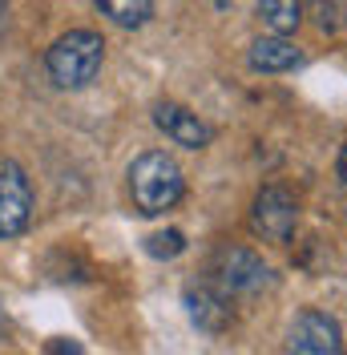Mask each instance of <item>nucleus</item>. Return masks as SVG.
<instances>
[{
	"label": "nucleus",
	"instance_id": "5",
	"mask_svg": "<svg viewBox=\"0 0 347 355\" xmlns=\"http://www.w3.org/2000/svg\"><path fill=\"white\" fill-rule=\"evenodd\" d=\"M287 343H291V355H347L339 323L319 307H307L295 315Z\"/></svg>",
	"mask_w": 347,
	"mask_h": 355
},
{
	"label": "nucleus",
	"instance_id": "9",
	"mask_svg": "<svg viewBox=\"0 0 347 355\" xmlns=\"http://www.w3.org/2000/svg\"><path fill=\"white\" fill-rule=\"evenodd\" d=\"M299 57L303 53L287 37H259L251 44V69H259V73H287L299 65Z\"/></svg>",
	"mask_w": 347,
	"mask_h": 355
},
{
	"label": "nucleus",
	"instance_id": "4",
	"mask_svg": "<svg viewBox=\"0 0 347 355\" xmlns=\"http://www.w3.org/2000/svg\"><path fill=\"white\" fill-rule=\"evenodd\" d=\"M299 222V202L287 186H262L255 210H251V230L266 243H287Z\"/></svg>",
	"mask_w": 347,
	"mask_h": 355
},
{
	"label": "nucleus",
	"instance_id": "12",
	"mask_svg": "<svg viewBox=\"0 0 347 355\" xmlns=\"http://www.w3.org/2000/svg\"><path fill=\"white\" fill-rule=\"evenodd\" d=\"M311 17H315L319 33H339L347 24V8L344 0H311Z\"/></svg>",
	"mask_w": 347,
	"mask_h": 355
},
{
	"label": "nucleus",
	"instance_id": "2",
	"mask_svg": "<svg viewBox=\"0 0 347 355\" xmlns=\"http://www.w3.org/2000/svg\"><path fill=\"white\" fill-rule=\"evenodd\" d=\"M101 61H105V41L89 28H73L65 37H57L44 57L49 77L61 89H85L101 73Z\"/></svg>",
	"mask_w": 347,
	"mask_h": 355
},
{
	"label": "nucleus",
	"instance_id": "13",
	"mask_svg": "<svg viewBox=\"0 0 347 355\" xmlns=\"http://www.w3.org/2000/svg\"><path fill=\"white\" fill-rule=\"evenodd\" d=\"M146 250H150L153 259H178L186 250V234L182 230H158V234L146 239Z\"/></svg>",
	"mask_w": 347,
	"mask_h": 355
},
{
	"label": "nucleus",
	"instance_id": "10",
	"mask_svg": "<svg viewBox=\"0 0 347 355\" xmlns=\"http://www.w3.org/2000/svg\"><path fill=\"white\" fill-rule=\"evenodd\" d=\"M259 17L275 37H287L303 21V0H259Z\"/></svg>",
	"mask_w": 347,
	"mask_h": 355
},
{
	"label": "nucleus",
	"instance_id": "15",
	"mask_svg": "<svg viewBox=\"0 0 347 355\" xmlns=\"http://www.w3.org/2000/svg\"><path fill=\"white\" fill-rule=\"evenodd\" d=\"M339 178H344V182H347V146H344V150H339Z\"/></svg>",
	"mask_w": 347,
	"mask_h": 355
},
{
	"label": "nucleus",
	"instance_id": "14",
	"mask_svg": "<svg viewBox=\"0 0 347 355\" xmlns=\"http://www.w3.org/2000/svg\"><path fill=\"white\" fill-rule=\"evenodd\" d=\"M49 355H85V352H81V343H77V339H53Z\"/></svg>",
	"mask_w": 347,
	"mask_h": 355
},
{
	"label": "nucleus",
	"instance_id": "1",
	"mask_svg": "<svg viewBox=\"0 0 347 355\" xmlns=\"http://www.w3.org/2000/svg\"><path fill=\"white\" fill-rule=\"evenodd\" d=\"M182 190H186L182 170H178V162H174L170 154H162V150H150V154H142L130 166L133 206H137V214H146V218L174 210V206L182 202Z\"/></svg>",
	"mask_w": 347,
	"mask_h": 355
},
{
	"label": "nucleus",
	"instance_id": "7",
	"mask_svg": "<svg viewBox=\"0 0 347 355\" xmlns=\"http://www.w3.org/2000/svg\"><path fill=\"white\" fill-rule=\"evenodd\" d=\"M153 125L170 137L174 146H186V150H206L210 146V125L198 117L194 110L178 105V101H158L153 105Z\"/></svg>",
	"mask_w": 347,
	"mask_h": 355
},
{
	"label": "nucleus",
	"instance_id": "3",
	"mask_svg": "<svg viewBox=\"0 0 347 355\" xmlns=\"http://www.w3.org/2000/svg\"><path fill=\"white\" fill-rule=\"evenodd\" d=\"M214 291L218 295H255L271 283V270L262 263L255 250H246V246H230V250H218L214 259Z\"/></svg>",
	"mask_w": 347,
	"mask_h": 355
},
{
	"label": "nucleus",
	"instance_id": "6",
	"mask_svg": "<svg viewBox=\"0 0 347 355\" xmlns=\"http://www.w3.org/2000/svg\"><path fill=\"white\" fill-rule=\"evenodd\" d=\"M33 218V190L17 162L0 170V239H17Z\"/></svg>",
	"mask_w": 347,
	"mask_h": 355
},
{
	"label": "nucleus",
	"instance_id": "8",
	"mask_svg": "<svg viewBox=\"0 0 347 355\" xmlns=\"http://www.w3.org/2000/svg\"><path fill=\"white\" fill-rule=\"evenodd\" d=\"M186 311H190V319H194L202 331L210 335H222L226 327H230V299L226 295H218L214 287H190L186 291Z\"/></svg>",
	"mask_w": 347,
	"mask_h": 355
},
{
	"label": "nucleus",
	"instance_id": "11",
	"mask_svg": "<svg viewBox=\"0 0 347 355\" xmlns=\"http://www.w3.org/2000/svg\"><path fill=\"white\" fill-rule=\"evenodd\" d=\"M97 8L121 28H142L153 12V0H97Z\"/></svg>",
	"mask_w": 347,
	"mask_h": 355
}]
</instances>
